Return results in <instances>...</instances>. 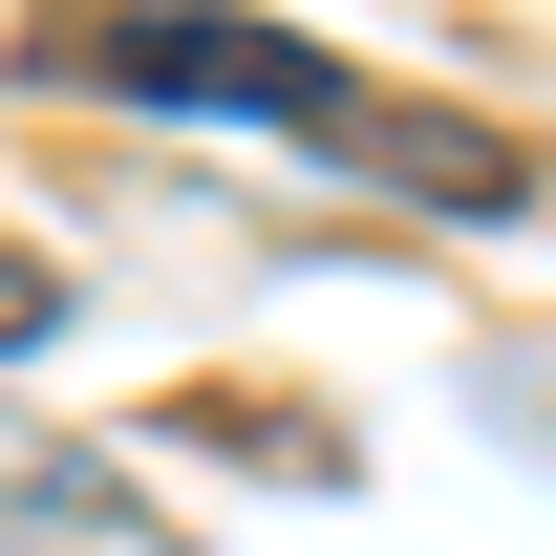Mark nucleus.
<instances>
[{
  "label": "nucleus",
  "instance_id": "2",
  "mask_svg": "<svg viewBox=\"0 0 556 556\" xmlns=\"http://www.w3.org/2000/svg\"><path fill=\"white\" fill-rule=\"evenodd\" d=\"M0 343H65V257H22V236H0Z\"/></svg>",
  "mask_w": 556,
  "mask_h": 556
},
{
  "label": "nucleus",
  "instance_id": "1",
  "mask_svg": "<svg viewBox=\"0 0 556 556\" xmlns=\"http://www.w3.org/2000/svg\"><path fill=\"white\" fill-rule=\"evenodd\" d=\"M22 86L193 108V129H300V150H364V129H386L300 22H236V0H43V22H22Z\"/></svg>",
  "mask_w": 556,
  "mask_h": 556
}]
</instances>
